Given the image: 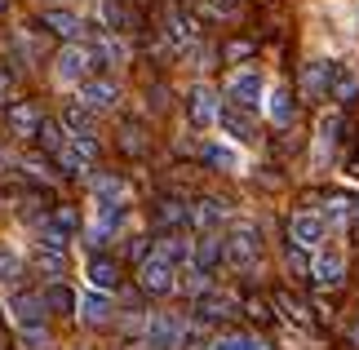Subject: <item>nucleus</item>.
Segmentation results:
<instances>
[{
    "mask_svg": "<svg viewBox=\"0 0 359 350\" xmlns=\"http://www.w3.org/2000/svg\"><path fill=\"white\" fill-rule=\"evenodd\" d=\"M76 231H80V213L72 204H62V208H49L45 217H40V227H36V235H40V244H49V248H67L76 240Z\"/></svg>",
    "mask_w": 359,
    "mask_h": 350,
    "instance_id": "obj_1",
    "label": "nucleus"
},
{
    "mask_svg": "<svg viewBox=\"0 0 359 350\" xmlns=\"http://www.w3.org/2000/svg\"><path fill=\"white\" fill-rule=\"evenodd\" d=\"M137 284H142V292H151V297H164V292L177 288V266L164 262L160 253H151L137 262Z\"/></svg>",
    "mask_w": 359,
    "mask_h": 350,
    "instance_id": "obj_2",
    "label": "nucleus"
},
{
    "mask_svg": "<svg viewBox=\"0 0 359 350\" xmlns=\"http://www.w3.org/2000/svg\"><path fill=\"white\" fill-rule=\"evenodd\" d=\"M182 337H187V328H182L177 315H151L142 346L147 350H173V346H182Z\"/></svg>",
    "mask_w": 359,
    "mask_h": 350,
    "instance_id": "obj_3",
    "label": "nucleus"
},
{
    "mask_svg": "<svg viewBox=\"0 0 359 350\" xmlns=\"http://www.w3.org/2000/svg\"><path fill=\"white\" fill-rule=\"evenodd\" d=\"M240 311V302L231 297V292H217V288H204L196 297V319L200 324H222V319H231Z\"/></svg>",
    "mask_w": 359,
    "mask_h": 350,
    "instance_id": "obj_4",
    "label": "nucleus"
},
{
    "mask_svg": "<svg viewBox=\"0 0 359 350\" xmlns=\"http://www.w3.org/2000/svg\"><path fill=\"white\" fill-rule=\"evenodd\" d=\"M226 97H231V107H240V111H253L262 97H266V80H262L257 72H236L231 76V89H226Z\"/></svg>",
    "mask_w": 359,
    "mask_h": 350,
    "instance_id": "obj_5",
    "label": "nucleus"
},
{
    "mask_svg": "<svg viewBox=\"0 0 359 350\" xmlns=\"http://www.w3.org/2000/svg\"><path fill=\"white\" fill-rule=\"evenodd\" d=\"M311 279L320 288H337L341 279H346V257H341L337 248H320L315 262H311Z\"/></svg>",
    "mask_w": 359,
    "mask_h": 350,
    "instance_id": "obj_6",
    "label": "nucleus"
},
{
    "mask_svg": "<svg viewBox=\"0 0 359 350\" xmlns=\"http://www.w3.org/2000/svg\"><path fill=\"white\" fill-rule=\"evenodd\" d=\"M80 319H85L89 328H102V324H111L116 319V302H111V292H98V288H89L85 297H80Z\"/></svg>",
    "mask_w": 359,
    "mask_h": 350,
    "instance_id": "obj_7",
    "label": "nucleus"
},
{
    "mask_svg": "<svg viewBox=\"0 0 359 350\" xmlns=\"http://www.w3.org/2000/svg\"><path fill=\"white\" fill-rule=\"evenodd\" d=\"M9 315H13L18 328H40L45 324V297H36V292H13Z\"/></svg>",
    "mask_w": 359,
    "mask_h": 350,
    "instance_id": "obj_8",
    "label": "nucleus"
},
{
    "mask_svg": "<svg viewBox=\"0 0 359 350\" xmlns=\"http://www.w3.org/2000/svg\"><path fill=\"white\" fill-rule=\"evenodd\" d=\"M187 116L196 129H209V124L217 120V93L209 85H200V89H191L187 93Z\"/></svg>",
    "mask_w": 359,
    "mask_h": 350,
    "instance_id": "obj_9",
    "label": "nucleus"
},
{
    "mask_svg": "<svg viewBox=\"0 0 359 350\" xmlns=\"http://www.w3.org/2000/svg\"><path fill=\"white\" fill-rule=\"evenodd\" d=\"M5 120H9V129L18 133V137H36L40 124H45V116H40L32 102H9L5 107Z\"/></svg>",
    "mask_w": 359,
    "mask_h": 350,
    "instance_id": "obj_10",
    "label": "nucleus"
},
{
    "mask_svg": "<svg viewBox=\"0 0 359 350\" xmlns=\"http://www.w3.org/2000/svg\"><path fill=\"white\" fill-rule=\"evenodd\" d=\"M288 231H293L297 248H320L324 244V217H315V213H297Z\"/></svg>",
    "mask_w": 359,
    "mask_h": 350,
    "instance_id": "obj_11",
    "label": "nucleus"
},
{
    "mask_svg": "<svg viewBox=\"0 0 359 350\" xmlns=\"http://www.w3.org/2000/svg\"><path fill=\"white\" fill-rule=\"evenodd\" d=\"M93 67V53L89 49H80V45H67L58 53V80H80Z\"/></svg>",
    "mask_w": 359,
    "mask_h": 350,
    "instance_id": "obj_12",
    "label": "nucleus"
},
{
    "mask_svg": "<svg viewBox=\"0 0 359 350\" xmlns=\"http://www.w3.org/2000/svg\"><path fill=\"white\" fill-rule=\"evenodd\" d=\"M257 248H262V240H257V227H248V222H244V227H240V231L226 240V262H236V266H240V262H248V257H253Z\"/></svg>",
    "mask_w": 359,
    "mask_h": 350,
    "instance_id": "obj_13",
    "label": "nucleus"
},
{
    "mask_svg": "<svg viewBox=\"0 0 359 350\" xmlns=\"http://www.w3.org/2000/svg\"><path fill=\"white\" fill-rule=\"evenodd\" d=\"M80 102H85L89 111H111L120 102V89L111 85V80H93V85L80 89Z\"/></svg>",
    "mask_w": 359,
    "mask_h": 350,
    "instance_id": "obj_14",
    "label": "nucleus"
},
{
    "mask_svg": "<svg viewBox=\"0 0 359 350\" xmlns=\"http://www.w3.org/2000/svg\"><path fill=\"white\" fill-rule=\"evenodd\" d=\"M222 129H226V137H236V142H257V129H253V120H248V111H240V107H231V111H222Z\"/></svg>",
    "mask_w": 359,
    "mask_h": 350,
    "instance_id": "obj_15",
    "label": "nucleus"
},
{
    "mask_svg": "<svg viewBox=\"0 0 359 350\" xmlns=\"http://www.w3.org/2000/svg\"><path fill=\"white\" fill-rule=\"evenodd\" d=\"M40 297H45V311H53V315H72L76 306H80V297L62 284V279H49V288L40 292Z\"/></svg>",
    "mask_w": 359,
    "mask_h": 350,
    "instance_id": "obj_16",
    "label": "nucleus"
},
{
    "mask_svg": "<svg viewBox=\"0 0 359 350\" xmlns=\"http://www.w3.org/2000/svg\"><path fill=\"white\" fill-rule=\"evenodd\" d=\"M164 40H169V45H177V49L196 40V27H191V18H187L182 9H169V13H164Z\"/></svg>",
    "mask_w": 359,
    "mask_h": 350,
    "instance_id": "obj_17",
    "label": "nucleus"
},
{
    "mask_svg": "<svg viewBox=\"0 0 359 350\" xmlns=\"http://www.w3.org/2000/svg\"><path fill=\"white\" fill-rule=\"evenodd\" d=\"M85 275H89V284L98 288V292H111V288L120 284V266H116L111 257H93Z\"/></svg>",
    "mask_w": 359,
    "mask_h": 350,
    "instance_id": "obj_18",
    "label": "nucleus"
},
{
    "mask_svg": "<svg viewBox=\"0 0 359 350\" xmlns=\"http://www.w3.org/2000/svg\"><path fill=\"white\" fill-rule=\"evenodd\" d=\"M32 262H36V271H40V275H49V279H62V275H67V248H49V244H40Z\"/></svg>",
    "mask_w": 359,
    "mask_h": 350,
    "instance_id": "obj_19",
    "label": "nucleus"
},
{
    "mask_svg": "<svg viewBox=\"0 0 359 350\" xmlns=\"http://www.w3.org/2000/svg\"><path fill=\"white\" fill-rule=\"evenodd\" d=\"M36 142H40V151H49V156H58V151L72 142V133H67V124H58V120H45L40 124V133H36Z\"/></svg>",
    "mask_w": 359,
    "mask_h": 350,
    "instance_id": "obj_20",
    "label": "nucleus"
},
{
    "mask_svg": "<svg viewBox=\"0 0 359 350\" xmlns=\"http://www.w3.org/2000/svg\"><path fill=\"white\" fill-rule=\"evenodd\" d=\"M266 111H271V120L275 124H288V120H293V93H288L284 85H275V89H266Z\"/></svg>",
    "mask_w": 359,
    "mask_h": 350,
    "instance_id": "obj_21",
    "label": "nucleus"
},
{
    "mask_svg": "<svg viewBox=\"0 0 359 350\" xmlns=\"http://www.w3.org/2000/svg\"><path fill=\"white\" fill-rule=\"evenodd\" d=\"M328 72H333V62H306L302 67V89H306L311 97L328 93Z\"/></svg>",
    "mask_w": 359,
    "mask_h": 350,
    "instance_id": "obj_22",
    "label": "nucleus"
},
{
    "mask_svg": "<svg viewBox=\"0 0 359 350\" xmlns=\"http://www.w3.org/2000/svg\"><path fill=\"white\" fill-rule=\"evenodd\" d=\"M93 200L98 204H129V187L120 177H98L93 182Z\"/></svg>",
    "mask_w": 359,
    "mask_h": 350,
    "instance_id": "obj_23",
    "label": "nucleus"
},
{
    "mask_svg": "<svg viewBox=\"0 0 359 350\" xmlns=\"http://www.w3.org/2000/svg\"><path fill=\"white\" fill-rule=\"evenodd\" d=\"M62 124H67V133H72V137H76V133H89V129H93V111L76 97V102L62 111Z\"/></svg>",
    "mask_w": 359,
    "mask_h": 350,
    "instance_id": "obj_24",
    "label": "nucleus"
},
{
    "mask_svg": "<svg viewBox=\"0 0 359 350\" xmlns=\"http://www.w3.org/2000/svg\"><path fill=\"white\" fill-rule=\"evenodd\" d=\"M45 27H49L53 36H62V40L80 36V18H76V13H67V9H49L45 13Z\"/></svg>",
    "mask_w": 359,
    "mask_h": 350,
    "instance_id": "obj_25",
    "label": "nucleus"
},
{
    "mask_svg": "<svg viewBox=\"0 0 359 350\" xmlns=\"http://www.w3.org/2000/svg\"><path fill=\"white\" fill-rule=\"evenodd\" d=\"M355 89H359V76L351 72V67L333 62V72H328V93H333V97H351Z\"/></svg>",
    "mask_w": 359,
    "mask_h": 350,
    "instance_id": "obj_26",
    "label": "nucleus"
},
{
    "mask_svg": "<svg viewBox=\"0 0 359 350\" xmlns=\"http://www.w3.org/2000/svg\"><path fill=\"white\" fill-rule=\"evenodd\" d=\"M191 217H196L200 227H222L231 213H226V204H222V200H200L196 208H191Z\"/></svg>",
    "mask_w": 359,
    "mask_h": 350,
    "instance_id": "obj_27",
    "label": "nucleus"
},
{
    "mask_svg": "<svg viewBox=\"0 0 359 350\" xmlns=\"http://www.w3.org/2000/svg\"><path fill=\"white\" fill-rule=\"evenodd\" d=\"M222 257H226V248H222V240H213V235H204V240L196 244V266L200 271H213Z\"/></svg>",
    "mask_w": 359,
    "mask_h": 350,
    "instance_id": "obj_28",
    "label": "nucleus"
},
{
    "mask_svg": "<svg viewBox=\"0 0 359 350\" xmlns=\"http://www.w3.org/2000/svg\"><path fill=\"white\" fill-rule=\"evenodd\" d=\"M275 306L288 315V319H297V324H311V311H306V302L302 297H293L288 288H275Z\"/></svg>",
    "mask_w": 359,
    "mask_h": 350,
    "instance_id": "obj_29",
    "label": "nucleus"
},
{
    "mask_svg": "<svg viewBox=\"0 0 359 350\" xmlns=\"http://www.w3.org/2000/svg\"><path fill=\"white\" fill-rule=\"evenodd\" d=\"M244 315L253 319V324H271V319H275L271 297H262V292H248V297H244Z\"/></svg>",
    "mask_w": 359,
    "mask_h": 350,
    "instance_id": "obj_30",
    "label": "nucleus"
},
{
    "mask_svg": "<svg viewBox=\"0 0 359 350\" xmlns=\"http://www.w3.org/2000/svg\"><path fill=\"white\" fill-rule=\"evenodd\" d=\"M160 257L164 262H187V257H196V248H191L187 240H182V235H169V240H160Z\"/></svg>",
    "mask_w": 359,
    "mask_h": 350,
    "instance_id": "obj_31",
    "label": "nucleus"
},
{
    "mask_svg": "<svg viewBox=\"0 0 359 350\" xmlns=\"http://www.w3.org/2000/svg\"><path fill=\"white\" fill-rule=\"evenodd\" d=\"M156 217H160V222H169V227H182V222L191 217V208H187V204H177V200H160Z\"/></svg>",
    "mask_w": 359,
    "mask_h": 350,
    "instance_id": "obj_32",
    "label": "nucleus"
},
{
    "mask_svg": "<svg viewBox=\"0 0 359 350\" xmlns=\"http://www.w3.org/2000/svg\"><path fill=\"white\" fill-rule=\"evenodd\" d=\"M204 160L217 164V169H236V151H231V147H217V142L204 147Z\"/></svg>",
    "mask_w": 359,
    "mask_h": 350,
    "instance_id": "obj_33",
    "label": "nucleus"
},
{
    "mask_svg": "<svg viewBox=\"0 0 359 350\" xmlns=\"http://www.w3.org/2000/svg\"><path fill=\"white\" fill-rule=\"evenodd\" d=\"M213 350H262V342L248 337V332H231V337H222Z\"/></svg>",
    "mask_w": 359,
    "mask_h": 350,
    "instance_id": "obj_34",
    "label": "nucleus"
},
{
    "mask_svg": "<svg viewBox=\"0 0 359 350\" xmlns=\"http://www.w3.org/2000/svg\"><path fill=\"white\" fill-rule=\"evenodd\" d=\"M355 204L359 200H351V195H337V200H328V217H333V222H346V217H355Z\"/></svg>",
    "mask_w": 359,
    "mask_h": 350,
    "instance_id": "obj_35",
    "label": "nucleus"
},
{
    "mask_svg": "<svg viewBox=\"0 0 359 350\" xmlns=\"http://www.w3.org/2000/svg\"><path fill=\"white\" fill-rule=\"evenodd\" d=\"M288 271H293L297 279H311V262H306V253H302V248L293 244L288 248Z\"/></svg>",
    "mask_w": 359,
    "mask_h": 350,
    "instance_id": "obj_36",
    "label": "nucleus"
},
{
    "mask_svg": "<svg viewBox=\"0 0 359 350\" xmlns=\"http://www.w3.org/2000/svg\"><path fill=\"white\" fill-rule=\"evenodd\" d=\"M22 350H49V332L45 328H22Z\"/></svg>",
    "mask_w": 359,
    "mask_h": 350,
    "instance_id": "obj_37",
    "label": "nucleus"
},
{
    "mask_svg": "<svg viewBox=\"0 0 359 350\" xmlns=\"http://www.w3.org/2000/svg\"><path fill=\"white\" fill-rule=\"evenodd\" d=\"M248 53H253V40H231V45L222 49V58L226 62H240V58H248Z\"/></svg>",
    "mask_w": 359,
    "mask_h": 350,
    "instance_id": "obj_38",
    "label": "nucleus"
},
{
    "mask_svg": "<svg viewBox=\"0 0 359 350\" xmlns=\"http://www.w3.org/2000/svg\"><path fill=\"white\" fill-rule=\"evenodd\" d=\"M120 147H124V151H147V137H142V129L124 124V137H120Z\"/></svg>",
    "mask_w": 359,
    "mask_h": 350,
    "instance_id": "obj_39",
    "label": "nucleus"
},
{
    "mask_svg": "<svg viewBox=\"0 0 359 350\" xmlns=\"http://www.w3.org/2000/svg\"><path fill=\"white\" fill-rule=\"evenodd\" d=\"M18 271H22L18 257H13V253H0V279H9V284H13V279H18Z\"/></svg>",
    "mask_w": 359,
    "mask_h": 350,
    "instance_id": "obj_40",
    "label": "nucleus"
},
{
    "mask_svg": "<svg viewBox=\"0 0 359 350\" xmlns=\"http://www.w3.org/2000/svg\"><path fill=\"white\" fill-rule=\"evenodd\" d=\"M102 18H107V27H116V32H120V22H124V9L116 5V0H107V5H102Z\"/></svg>",
    "mask_w": 359,
    "mask_h": 350,
    "instance_id": "obj_41",
    "label": "nucleus"
},
{
    "mask_svg": "<svg viewBox=\"0 0 359 350\" xmlns=\"http://www.w3.org/2000/svg\"><path fill=\"white\" fill-rule=\"evenodd\" d=\"M333 137H337V116H324V120H320V142L328 147Z\"/></svg>",
    "mask_w": 359,
    "mask_h": 350,
    "instance_id": "obj_42",
    "label": "nucleus"
},
{
    "mask_svg": "<svg viewBox=\"0 0 359 350\" xmlns=\"http://www.w3.org/2000/svg\"><path fill=\"white\" fill-rule=\"evenodd\" d=\"M9 89H13V72H9V67H0V97H9Z\"/></svg>",
    "mask_w": 359,
    "mask_h": 350,
    "instance_id": "obj_43",
    "label": "nucleus"
},
{
    "mask_svg": "<svg viewBox=\"0 0 359 350\" xmlns=\"http://www.w3.org/2000/svg\"><path fill=\"white\" fill-rule=\"evenodd\" d=\"M209 5H213V13H231V9L240 5V0H209Z\"/></svg>",
    "mask_w": 359,
    "mask_h": 350,
    "instance_id": "obj_44",
    "label": "nucleus"
},
{
    "mask_svg": "<svg viewBox=\"0 0 359 350\" xmlns=\"http://www.w3.org/2000/svg\"><path fill=\"white\" fill-rule=\"evenodd\" d=\"M351 342H355V346H359V324H355V328H351Z\"/></svg>",
    "mask_w": 359,
    "mask_h": 350,
    "instance_id": "obj_45",
    "label": "nucleus"
},
{
    "mask_svg": "<svg viewBox=\"0 0 359 350\" xmlns=\"http://www.w3.org/2000/svg\"><path fill=\"white\" fill-rule=\"evenodd\" d=\"M5 5H9V0H0V13H5Z\"/></svg>",
    "mask_w": 359,
    "mask_h": 350,
    "instance_id": "obj_46",
    "label": "nucleus"
},
{
    "mask_svg": "<svg viewBox=\"0 0 359 350\" xmlns=\"http://www.w3.org/2000/svg\"><path fill=\"white\" fill-rule=\"evenodd\" d=\"M0 328H5V311H0Z\"/></svg>",
    "mask_w": 359,
    "mask_h": 350,
    "instance_id": "obj_47",
    "label": "nucleus"
}]
</instances>
